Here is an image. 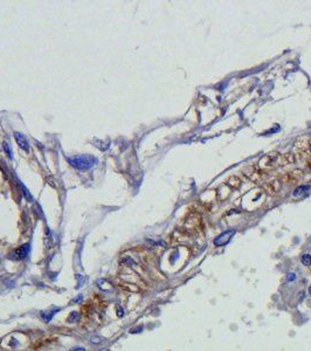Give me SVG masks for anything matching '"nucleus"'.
Masks as SVG:
<instances>
[{
	"label": "nucleus",
	"mask_w": 311,
	"mask_h": 351,
	"mask_svg": "<svg viewBox=\"0 0 311 351\" xmlns=\"http://www.w3.org/2000/svg\"><path fill=\"white\" fill-rule=\"evenodd\" d=\"M68 162L78 170H88L97 163V159L90 155H80L68 158Z\"/></svg>",
	"instance_id": "obj_1"
},
{
	"label": "nucleus",
	"mask_w": 311,
	"mask_h": 351,
	"mask_svg": "<svg viewBox=\"0 0 311 351\" xmlns=\"http://www.w3.org/2000/svg\"><path fill=\"white\" fill-rule=\"evenodd\" d=\"M234 234H235V231H234V229H231V231L224 232V233L220 234V235H219V236H218V238L214 240V245H215V246H218V247L227 245L228 242H229V240L232 239V236H233Z\"/></svg>",
	"instance_id": "obj_2"
},
{
	"label": "nucleus",
	"mask_w": 311,
	"mask_h": 351,
	"mask_svg": "<svg viewBox=\"0 0 311 351\" xmlns=\"http://www.w3.org/2000/svg\"><path fill=\"white\" fill-rule=\"evenodd\" d=\"M29 252V245H22L21 247H19L18 249H15V252L12 254L13 259H25L27 256V254Z\"/></svg>",
	"instance_id": "obj_3"
},
{
	"label": "nucleus",
	"mask_w": 311,
	"mask_h": 351,
	"mask_svg": "<svg viewBox=\"0 0 311 351\" xmlns=\"http://www.w3.org/2000/svg\"><path fill=\"white\" fill-rule=\"evenodd\" d=\"M14 137H15V141H17V143H18V145L22 149V150H25V151H28L29 150V143L28 141H27V138L24 136L22 134H20V132H15L14 134Z\"/></svg>",
	"instance_id": "obj_4"
},
{
	"label": "nucleus",
	"mask_w": 311,
	"mask_h": 351,
	"mask_svg": "<svg viewBox=\"0 0 311 351\" xmlns=\"http://www.w3.org/2000/svg\"><path fill=\"white\" fill-rule=\"evenodd\" d=\"M302 263L304 266H311V255L310 254H304L302 256Z\"/></svg>",
	"instance_id": "obj_5"
},
{
	"label": "nucleus",
	"mask_w": 311,
	"mask_h": 351,
	"mask_svg": "<svg viewBox=\"0 0 311 351\" xmlns=\"http://www.w3.org/2000/svg\"><path fill=\"white\" fill-rule=\"evenodd\" d=\"M132 284H122V286H119L122 289H124V290H130V292H137L138 290V288L137 287H131Z\"/></svg>",
	"instance_id": "obj_6"
},
{
	"label": "nucleus",
	"mask_w": 311,
	"mask_h": 351,
	"mask_svg": "<svg viewBox=\"0 0 311 351\" xmlns=\"http://www.w3.org/2000/svg\"><path fill=\"white\" fill-rule=\"evenodd\" d=\"M308 188H309V186H302V187H298V188H296V190H295L294 195H295V197H298V195L302 194V193H303L305 190H308Z\"/></svg>",
	"instance_id": "obj_7"
},
{
	"label": "nucleus",
	"mask_w": 311,
	"mask_h": 351,
	"mask_svg": "<svg viewBox=\"0 0 311 351\" xmlns=\"http://www.w3.org/2000/svg\"><path fill=\"white\" fill-rule=\"evenodd\" d=\"M287 280H288L289 282L295 281V280H296V274H295V273H289L288 275H287Z\"/></svg>",
	"instance_id": "obj_8"
},
{
	"label": "nucleus",
	"mask_w": 311,
	"mask_h": 351,
	"mask_svg": "<svg viewBox=\"0 0 311 351\" xmlns=\"http://www.w3.org/2000/svg\"><path fill=\"white\" fill-rule=\"evenodd\" d=\"M7 145H8V144H7L6 142H5V143H4V147H5L6 152H7L8 155H10V157H12V151H11V147H10V146H7Z\"/></svg>",
	"instance_id": "obj_9"
},
{
	"label": "nucleus",
	"mask_w": 311,
	"mask_h": 351,
	"mask_svg": "<svg viewBox=\"0 0 311 351\" xmlns=\"http://www.w3.org/2000/svg\"><path fill=\"white\" fill-rule=\"evenodd\" d=\"M91 341L94 342V343H96V344H97V343H99V342H101V340H99V338H97V337H93V338H91Z\"/></svg>",
	"instance_id": "obj_10"
},
{
	"label": "nucleus",
	"mask_w": 311,
	"mask_h": 351,
	"mask_svg": "<svg viewBox=\"0 0 311 351\" xmlns=\"http://www.w3.org/2000/svg\"><path fill=\"white\" fill-rule=\"evenodd\" d=\"M73 351H86L83 348H76V349H74Z\"/></svg>",
	"instance_id": "obj_11"
},
{
	"label": "nucleus",
	"mask_w": 311,
	"mask_h": 351,
	"mask_svg": "<svg viewBox=\"0 0 311 351\" xmlns=\"http://www.w3.org/2000/svg\"><path fill=\"white\" fill-rule=\"evenodd\" d=\"M309 292H310V295H311V287L309 288Z\"/></svg>",
	"instance_id": "obj_12"
}]
</instances>
